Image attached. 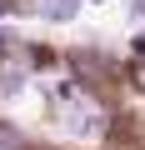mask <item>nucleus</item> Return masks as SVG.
Wrapping results in <instances>:
<instances>
[{"instance_id": "20e7f679", "label": "nucleus", "mask_w": 145, "mask_h": 150, "mask_svg": "<svg viewBox=\"0 0 145 150\" xmlns=\"http://www.w3.org/2000/svg\"><path fill=\"white\" fill-rule=\"evenodd\" d=\"M95 5H100V0H95Z\"/></svg>"}, {"instance_id": "f257e3e1", "label": "nucleus", "mask_w": 145, "mask_h": 150, "mask_svg": "<svg viewBox=\"0 0 145 150\" xmlns=\"http://www.w3.org/2000/svg\"><path fill=\"white\" fill-rule=\"evenodd\" d=\"M75 5H80V0H45L40 10H45V20H60L65 25V20H75Z\"/></svg>"}, {"instance_id": "7ed1b4c3", "label": "nucleus", "mask_w": 145, "mask_h": 150, "mask_svg": "<svg viewBox=\"0 0 145 150\" xmlns=\"http://www.w3.org/2000/svg\"><path fill=\"white\" fill-rule=\"evenodd\" d=\"M0 150H15V130H5V125H0Z\"/></svg>"}, {"instance_id": "f03ea898", "label": "nucleus", "mask_w": 145, "mask_h": 150, "mask_svg": "<svg viewBox=\"0 0 145 150\" xmlns=\"http://www.w3.org/2000/svg\"><path fill=\"white\" fill-rule=\"evenodd\" d=\"M130 80H135V85H140V90H145V55H140V60H135V65H130Z\"/></svg>"}]
</instances>
